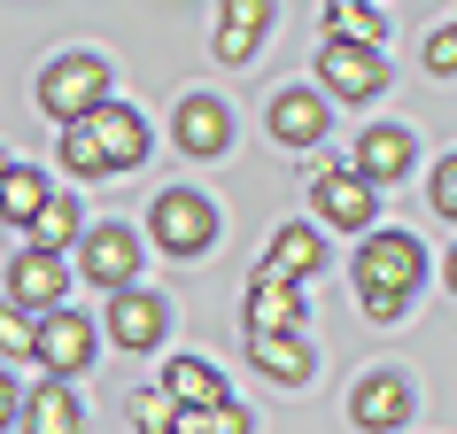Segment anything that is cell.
I'll return each mask as SVG.
<instances>
[{
    "instance_id": "15",
    "label": "cell",
    "mask_w": 457,
    "mask_h": 434,
    "mask_svg": "<svg viewBox=\"0 0 457 434\" xmlns=\"http://www.w3.org/2000/svg\"><path fill=\"white\" fill-rule=\"evenodd\" d=\"M163 396H170L179 411H217V404H233V396H225V372H217L210 357H194V349L163 364Z\"/></svg>"
},
{
    "instance_id": "31",
    "label": "cell",
    "mask_w": 457,
    "mask_h": 434,
    "mask_svg": "<svg viewBox=\"0 0 457 434\" xmlns=\"http://www.w3.org/2000/svg\"><path fill=\"white\" fill-rule=\"evenodd\" d=\"M442 288H450V295H457V248H450V264H442Z\"/></svg>"
},
{
    "instance_id": "24",
    "label": "cell",
    "mask_w": 457,
    "mask_h": 434,
    "mask_svg": "<svg viewBox=\"0 0 457 434\" xmlns=\"http://www.w3.org/2000/svg\"><path fill=\"white\" fill-rule=\"evenodd\" d=\"M62 171H71V179H117L109 155H101V140L86 132V124H62Z\"/></svg>"
},
{
    "instance_id": "26",
    "label": "cell",
    "mask_w": 457,
    "mask_h": 434,
    "mask_svg": "<svg viewBox=\"0 0 457 434\" xmlns=\"http://www.w3.org/2000/svg\"><path fill=\"white\" fill-rule=\"evenodd\" d=\"M179 434H248L241 404H217V411H179Z\"/></svg>"
},
{
    "instance_id": "12",
    "label": "cell",
    "mask_w": 457,
    "mask_h": 434,
    "mask_svg": "<svg viewBox=\"0 0 457 434\" xmlns=\"http://www.w3.org/2000/svg\"><path fill=\"white\" fill-rule=\"evenodd\" d=\"M411 163H419V140H411L403 124H372V132L357 140V163L349 171L380 194V187H395V179H411Z\"/></svg>"
},
{
    "instance_id": "9",
    "label": "cell",
    "mask_w": 457,
    "mask_h": 434,
    "mask_svg": "<svg viewBox=\"0 0 457 434\" xmlns=\"http://www.w3.org/2000/svg\"><path fill=\"white\" fill-rule=\"evenodd\" d=\"M264 124H271V140H287V147H318L334 132V109H326L318 86H287V94H271Z\"/></svg>"
},
{
    "instance_id": "20",
    "label": "cell",
    "mask_w": 457,
    "mask_h": 434,
    "mask_svg": "<svg viewBox=\"0 0 457 434\" xmlns=\"http://www.w3.org/2000/svg\"><path fill=\"white\" fill-rule=\"evenodd\" d=\"M78 241H86V217H78V202H71V194H47V210L24 225V248L62 256V248H78Z\"/></svg>"
},
{
    "instance_id": "28",
    "label": "cell",
    "mask_w": 457,
    "mask_h": 434,
    "mask_svg": "<svg viewBox=\"0 0 457 434\" xmlns=\"http://www.w3.org/2000/svg\"><path fill=\"white\" fill-rule=\"evenodd\" d=\"M427 202H434V217H450V225H457V155H442V163H434Z\"/></svg>"
},
{
    "instance_id": "32",
    "label": "cell",
    "mask_w": 457,
    "mask_h": 434,
    "mask_svg": "<svg viewBox=\"0 0 457 434\" xmlns=\"http://www.w3.org/2000/svg\"><path fill=\"white\" fill-rule=\"evenodd\" d=\"M0 179H8V155H0Z\"/></svg>"
},
{
    "instance_id": "14",
    "label": "cell",
    "mask_w": 457,
    "mask_h": 434,
    "mask_svg": "<svg viewBox=\"0 0 457 434\" xmlns=\"http://www.w3.org/2000/svg\"><path fill=\"white\" fill-rule=\"evenodd\" d=\"M86 132L101 140L109 171H132V163H147V117L132 109V101H101L94 117H86Z\"/></svg>"
},
{
    "instance_id": "5",
    "label": "cell",
    "mask_w": 457,
    "mask_h": 434,
    "mask_svg": "<svg viewBox=\"0 0 457 434\" xmlns=\"http://www.w3.org/2000/svg\"><path fill=\"white\" fill-rule=\"evenodd\" d=\"M372 217H380V194L364 187L357 171H311V225H334V233H372Z\"/></svg>"
},
{
    "instance_id": "17",
    "label": "cell",
    "mask_w": 457,
    "mask_h": 434,
    "mask_svg": "<svg viewBox=\"0 0 457 434\" xmlns=\"http://www.w3.org/2000/svg\"><path fill=\"white\" fill-rule=\"evenodd\" d=\"M16 419H24V434H86V404H78V388H62V380H39Z\"/></svg>"
},
{
    "instance_id": "3",
    "label": "cell",
    "mask_w": 457,
    "mask_h": 434,
    "mask_svg": "<svg viewBox=\"0 0 457 434\" xmlns=\"http://www.w3.org/2000/svg\"><path fill=\"white\" fill-rule=\"evenodd\" d=\"M147 241L163 248V256H202L217 241V202L194 194V187H163L155 210H147Z\"/></svg>"
},
{
    "instance_id": "25",
    "label": "cell",
    "mask_w": 457,
    "mask_h": 434,
    "mask_svg": "<svg viewBox=\"0 0 457 434\" xmlns=\"http://www.w3.org/2000/svg\"><path fill=\"white\" fill-rule=\"evenodd\" d=\"M132 434H179V404H170L163 388H140L132 396Z\"/></svg>"
},
{
    "instance_id": "27",
    "label": "cell",
    "mask_w": 457,
    "mask_h": 434,
    "mask_svg": "<svg viewBox=\"0 0 457 434\" xmlns=\"http://www.w3.org/2000/svg\"><path fill=\"white\" fill-rule=\"evenodd\" d=\"M31 326L39 318H24L16 303H0V357H31Z\"/></svg>"
},
{
    "instance_id": "11",
    "label": "cell",
    "mask_w": 457,
    "mask_h": 434,
    "mask_svg": "<svg viewBox=\"0 0 457 434\" xmlns=\"http://www.w3.org/2000/svg\"><path fill=\"white\" fill-rule=\"evenodd\" d=\"M62 288H71V264L62 256H39V248H16V264H8V303L24 318L54 311L62 303Z\"/></svg>"
},
{
    "instance_id": "8",
    "label": "cell",
    "mask_w": 457,
    "mask_h": 434,
    "mask_svg": "<svg viewBox=\"0 0 457 434\" xmlns=\"http://www.w3.org/2000/svg\"><path fill=\"white\" fill-rule=\"evenodd\" d=\"M349 427H357V434L411 427V380H403V372H364L357 396H349Z\"/></svg>"
},
{
    "instance_id": "16",
    "label": "cell",
    "mask_w": 457,
    "mask_h": 434,
    "mask_svg": "<svg viewBox=\"0 0 457 434\" xmlns=\"http://www.w3.org/2000/svg\"><path fill=\"white\" fill-rule=\"evenodd\" d=\"M295 326H303V288H287V280H271L256 264V280H248V334H295Z\"/></svg>"
},
{
    "instance_id": "10",
    "label": "cell",
    "mask_w": 457,
    "mask_h": 434,
    "mask_svg": "<svg viewBox=\"0 0 457 434\" xmlns=\"http://www.w3.org/2000/svg\"><path fill=\"white\" fill-rule=\"evenodd\" d=\"M109 334H117V349L147 357V349L170 334V303H163L155 288H124L117 303H109Z\"/></svg>"
},
{
    "instance_id": "23",
    "label": "cell",
    "mask_w": 457,
    "mask_h": 434,
    "mask_svg": "<svg viewBox=\"0 0 457 434\" xmlns=\"http://www.w3.org/2000/svg\"><path fill=\"white\" fill-rule=\"evenodd\" d=\"M387 16L380 8H364V0H334L326 8V39H341V47H380Z\"/></svg>"
},
{
    "instance_id": "29",
    "label": "cell",
    "mask_w": 457,
    "mask_h": 434,
    "mask_svg": "<svg viewBox=\"0 0 457 434\" xmlns=\"http://www.w3.org/2000/svg\"><path fill=\"white\" fill-rule=\"evenodd\" d=\"M427 71H434V78H457V24H442V31L427 39Z\"/></svg>"
},
{
    "instance_id": "21",
    "label": "cell",
    "mask_w": 457,
    "mask_h": 434,
    "mask_svg": "<svg viewBox=\"0 0 457 434\" xmlns=\"http://www.w3.org/2000/svg\"><path fill=\"white\" fill-rule=\"evenodd\" d=\"M248 357H256V372L279 380V388L311 380V349H303V334H248Z\"/></svg>"
},
{
    "instance_id": "18",
    "label": "cell",
    "mask_w": 457,
    "mask_h": 434,
    "mask_svg": "<svg viewBox=\"0 0 457 434\" xmlns=\"http://www.w3.org/2000/svg\"><path fill=\"white\" fill-rule=\"evenodd\" d=\"M318 264H326V241H318V225H279V233H271V248H264V271H271V280L303 288Z\"/></svg>"
},
{
    "instance_id": "2",
    "label": "cell",
    "mask_w": 457,
    "mask_h": 434,
    "mask_svg": "<svg viewBox=\"0 0 457 434\" xmlns=\"http://www.w3.org/2000/svg\"><path fill=\"white\" fill-rule=\"evenodd\" d=\"M101 101H109V63H101V54L71 47V54H54L47 71H39V109H47L54 124H86Z\"/></svg>"
},
{
    "instance_id": "13",
    "label": "cell",
    "mask_w": 457,
    "mask_h": 434,
    "mask_svg": "<svg viewBox=\"0 0 457 434\" xmlns=\"http://www.w3.org/2000/svg\"><path fill=\"white\" fill-rule=\"evenodd\" d=\"M170 140L187 147L194 163H202V155H225V147H233V109H225L217 94H187V101H179V124H170Z\"/></svg>"
},
{
    "instance_id": "4",
    "label": "cell",
    "mask_w": 457,
    "mask_h": 434,
    "mask_svg": "<svg viewBox=\"0 0 457 434\" xmlns=\"http://www.w3.org/2000/svg\"><path fill=\"white\" fill-rule=\"evenodd\" d=\"M94 326H86V311H71V303H54V311H39V326H31V357L47 364V380L71 388L86 364H94Z\"/></svg>"
},
{
    "instance_id": "22",
    "label": "cell",
    "mask_w": 457,
    "mask_h": 434,
    "mask_svg": "<svg viewBox=\"0 0 457 434\" xmlns=\"http://www.w3.org/2000/svg\"><path fill=\"white\" fill-rule=\"evenodd\" d=\"M47 194H54V187H47V179H39L31 163H8V179H0V217H8V225L24 233L31 217L47 210Z\"/></svg>"
},
{
    "instance_id": "30",
    "label": "cell",
    "mask_w": 457,
    "mask_h": 434,
    "mask_svg": "<svg viewBox=\"0 0 457 434\" xmlns=\"http://www.w3.org/2000/svg\"><path fill=\"white\" fill-rule=\"evenodd\" d=\"M16 411H24V388H16V372L0 364V434L16 427Z\"/></svg>"
},
{
    "instance_id": "1",
    "label": "cell",
    "mask_w": 457,
    "mask_h": 434,
    "mask_svg": "<svg viewBox=\"0 0 457 434\" xmlns=\"http://www.w3.org/2000/svg\"><path fill=\"white\" fill-rule=\"evenodd\" d=\"M419 280H427V248L411 241L403 225H372L357 248V303L372 326H387V318L411 311V295H419Z\"/></svg>"
},
{
    "instance_id": "19",
    "label": "cell",
    "mask_w": 457,
    "mask_h": 434,
    "mask_svg": "<svg viewBox=\"0 0 457 434\" xmlns=\"http://www.w3.org/2000/svg\"><path fill=\"white\" fill-rule=\"evenodd\" d=\"M264 31H271V0H233V8H217V63H248Z\"/></svg>"
},
{
    "instance_id": "6",
    "label": "cell",
    "mask_w": 457,
    "mask_h": 434,
    "mask_svg": "<svg viewBox=\"0 0 457 434\" xmlns=\"http://www.w3.org/2000/svg\"><path fill=\"white\" fill-rule=\"evenodd\" d=\"M318 94L326 101H380L387 94V54L326 39V47H318Z\"/></svg>"
},
{
    "instance_id": "7",
    "label": "cell",
    "mask_w": 457,
    "mask_h": 434,
    "mask_svg": "<svg viewBox=\"0 0 457 434\" xmlns=\"http://www.w3.org/2000/svg\"><path fill=\"white\" fill-rule=\"evenodd\" d=\"M140 233L132 225H94L86 241H78V271H86V288H109V295H124L132 280H140Z\"/></svg>"
}]
</instances>
